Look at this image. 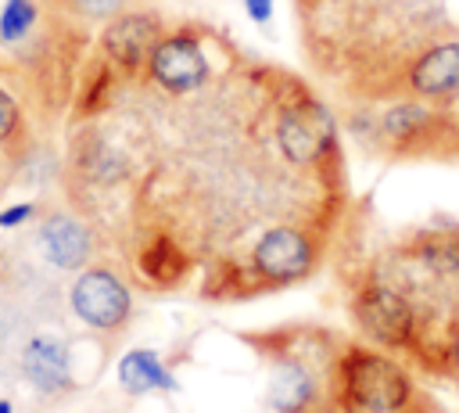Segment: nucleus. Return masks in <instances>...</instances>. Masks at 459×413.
<instances>
[{
    "label": "nucleus",
    "instance_id": "1",
    "mask_svg": "<svg viewBox=\"0 0 459 413\" xmlns=\"http://www.w3.org/2000/svg\"><path fill=\"white\" fill-rule=\"evenodd\" d=\"M412 309L405 366L459 388V226L420 230L369 262Z\"/></svg>",
    "mask_w": 459,
    "mask_h": 413
},
{
    "label": "nucleus",
    "instance_id": "2",
    "mask_svg": "<svg viewBox=\"0 0 459 413\" xmlns=\"http://www.w3.org/2000/svg\"><path fill=\"white\" fill-rule=\"evenodd\" d=\"M265 363L262 413H330L333 366L348 341L323 323H276L237 334Z\"/></svg>",
    "mask_w": 459,
    "mask_h": 413
},
{
    "label": "nucleus",
    "instance_id": "3",
    "mask_svg": "<svg viewBox=\"0 0 459 413\" xmlns=\"http://www.w3.org/2000/svg\"><path fill=\"white\" fill-rule=\"evenodd\" d=\"M330 413H448L398 356L348 338L330 388Z\"/></svg>",
    "mask_w": 459,
    "mask_h": 413
},
{
    "label": "nucleus",
    "instance_id": "4",
    "mask_svg": "<svg viewBox=\"0 0 459 413\" xmlns=\"http://www.w3.org/2000/svg\"><path fill=\"white\" fill-rule=\"evenodd\" d=\"M319 262H323V241L298 223L265 226L247 251V269L255 273L262 294L308 280L319 269Z\"/></svg>",
    "mask_w": 459,
    "mask_h": 413
},
{
    "label": "nucleus",
    "instance_id": "5",
    "mask_svg": "<svg viewBox=\"0 0 459 413\" xmlns=\"http://www.w3.org/2000/svg\"><path fill=\"white\" fill-rule=\"evenodd\" d=\"M75 320L97 334H122L136 312L129 284L111 266H82L68 287Z\"/></svg>",
    "mask_w": 459,
    "mask_h": 413
},
{
    "label": "nucleus",
    "instance_id": "6",
    "mask_svg": "<svg viewBox=\"0 0 459 413\" xmlns=\"http://www.w3.org/2000/svg\"><path fill=\"white\" fill-rule=\"evenodd\" d=\"M161 93L169 97H186L194 90H201L212 75V65H208V54L201 47V40L186 29L179 32H165L147 61V72H143Z\"/></svg>",
    "mask_w": 459,
    "mask_h": 413
},
{
    "label": "nucleus",
    "instance_id": "7",
    "mask_svg": "<svg viewBox=\"0 0 459 413\" xmlns=\"http://www.w3.org/2000/svg\"><path fill=\"white\" fill-rule=\"evenodd\" d=\"M161 36H165V29L154 14L122 11V14L108 18V25L100 32V54L118 75H140V72H147V61Z\"/></svg>",
    "mask_w": 459,
    "mask_h": 413
},
{
    "label": "nucleus",
    "instance_id": "8",
    "mask_svg": "<svg viewBox=\"0 0 459 413\" xmlns=\"http://www.w3.org/2000/svg\"><path fill=\"white\" fill-rule=\"evenodd\" d=\"M197 266V255L169 230H151L136 248V277L151 291H176Z\"/></svg>",
    "mask_w": 459,
    "mask_h": 413
},
{
    "label": "nucleus",
    "instance_id": "9",
    "mask_svg": "<svg viewBox=\"0 0 459 413\" xmlns=\"http://www.w3.org/2000/svg\"><path fill=\"white\" fill-rule=\"evenodd\" d=\"M36 244H39V255L65 273L72 269L79 273L93 259V230L72 212H47L36 230Z\"/></svg>",
    "mask_w": 459,
    "mask_h": 413
},
{
    "label": "nucleus",
    "instance_id": "10",
    "mask_svg": "<svg viewBox=\"0 0 459 413\" xmlns=\"http://www.w3.org/2000/svg\"><path fill=\"white\" fill-rule=\"evenodd\" d=\"M22 377L47 399L54 395H65L72 384H75V373H72V348L68 341L54 338V334H32L25 345H22Z\"/></svg>",
    "mask_w": 459,
    "mask_h": 413
},
{
    "label": "nucleus",
    "instance_id": "11",
    "mask_svg": "<svg viewBox=\"0 0 459 413\" xmlns=\"http://www.w3.org/2000/svg\"><path fill=\"white\" fill-rule=\"evenodd\" d=\"M405 90L423 101H452L459 93V40H445L416 54L405 68Z\"/></svg>",
    "mask_w": 459,
    "mask_h": 413
},
{
    "label": "nucleus",
    "instance_id": "12",
    "mask_svg": "<svg viewBox=\"0 0 459 413\" xmlns=\"http://www.w3.org/2000/svg\"><path fill=\"white\" fill-rule=\"evenodd\" d=\"M118 384L126 395H151V391H176V377L154 348H129L118 366Z\"/></svg>",
    "mask_w": 459,
    "mask_h": 413
},
{
    "label": "nucleus",
    "instance_id": "13",
    "mask_svg": "<svg viewBox=\"0 0 459 413\" xmlns=\"http://www.w3.org/2000/svg\"><path fill=\"white\" fill-rule=\"evenodd\" d=\"M39 25V4L36 0H7L0 11V43L22 47Z\"/></svg>",
    "mask_w": 459,
    "mask_h": 413
},
{
    "label": "nucleus",
    "instance_id": "14",
    "mask_svg": "<svg viewBox=\"0 0 459 413\" xmlns=\"http://www.w3.org/2000/svg\"><path fill=\"white\" fill-rule=\"evenodd\" d=\"M57 7L72 18H86V22H108L115 14H122L126 0H57Z\"/></svg>",
    "mask_w": 459,
    "mask_h": 413
},
{
    "label": "nucleus",
    "instance_id": "15",
    "mask_svg": "<svg viewBox=\"0 0 459 413\" xmlns=\"http://www.w3.org/2000/svg\"><path fill=\"white\" fill-rule=\"evenodd\" d=\"M18 133H22V108H18L14 93L0 86V147L11 144Z\"/></svg>",
    "mask_w": 459,
    "mask_h": 413
},
{
    "label": "nucleus",
    "instance_id": "16",
    "mask_svg": "<svg viewBox=\"0 0 459 413\" xmlns=\"http://www.w3.org/2000/svg\"><path fill=\"white\" fill-rule=\"evenodd\" d=\"M32 212H36V205H14V208L0 212V226H4V230H11V226H22L25 219H32Z\"/></svg>",
    "mask_w": 459,
    "mask_h": 413
},
{
    "label": "nucleus",
    "instance_id": "17",
    "mask_svg": "<svg viewBox=\"0 0 459 413\" xmlns=\"http://www.w3.org/2000/svg\"><path fill=\"white\" fill-rule=\"evenodd\" d=\"M244 7L255 22H269V14H273V0H244Z\"/></svg>",
    "mask_w": 459,
    "mask_h": 413
},
{
    "label": "nucleus",
    "instance_id": "18",
    "mask_svg": "<svg viewBox=\"0 0 459 413\" xmlns=\"http://www.w3.org/2000/svg\"><path fill=\"white\" fill-rule=\"evenodd\" d=\"M0 413H14V402L11 399H0Z\"/></svg>",
    "mask_w": 459,
    "mask_h": 413
}]
</instances>
